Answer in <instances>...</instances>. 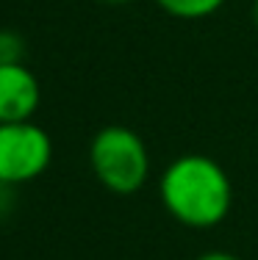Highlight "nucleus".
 Returning <instances> with one entry per match:
<instances>
[{
    "label": "nucleus",
    "mask_w": 258,
    "mask_h": 260,
    "mask_svg": "<svg viewBox=\"0 0 258 260\" xmlns=\"http://www.w3.org/2000/svg\"><path fill=\"white\" fill-rule=\"evenodd\" d=\"M158 197L178 224L211 230L228 219L233 208V183L219 160L203 152H183L161 172Z\"/></svg>",
    "instance_id": "1"
},
{
    "label": "nucleus",
    "mask_w": 258,
    "mask_h": 260,
    "mask_svg": "<svg viewBox=\"0 0 258 260\" xmlns=\"http://www.w3.org/2000/svg\"><path fill=\"white\" fill-rule=\"evenodd\" d=\"M89 166L111 194L131 197L150 180V152L142 136L125 125H106L89 144Z\"/></svg>",
    "instance_id": "2"
},
{
    "label": "nucleus",
    "mask_w": 258,
    "mask_h": 260,
    "mask_svg": "<svg viewBox=\"0 0 258 260\" xmlns=\"http://www.w3.org/2000/svg\"><path fill=\"white\" fill-rule=\"evenodd\" d=\"M50 160L53 141L34 119L0 125V183L11 188L31 183L45 175Z\"/></svg>",
    "instance_id": "3"
},
{
    "label": "nucleus",
    "mask_w": 258,
    "mask_h": 260,
    "mask_svg": "<svg viewBox=\"0 0 258 260\" xmlns=\"http://www.w3.org/2000/svg\"><path fill=\"white\" fill-rule=\"evenodd\" d=\"M42 103L39 78L25 64L0 67V125L31 122Z\"/></svg>",
    "instance_id": "4"
},
{
    "label": "nucleus",
    "mask_w": 258,
    "mask_h": 260,
    "mask_svg": "<svg viewBox=\"0 0 258 260\" xmlns=\"http://www.w3.org/2000/svg\"><path fill=\"white\" fill-rule=\"evenodd\" d=\"M156 6L178 20H206L222 9L225 0H156Z\"/></svg>",
    "instance_id": "5"
},
{
    "label": "nucleus",
    "mask_w": 258,
    "mask_h": 260,
    "mask_svg": "<svg viewBox=\"0 0 258 260\" xmlns=\"http://www.w3.org/2000/svg\"><path fill=\"white\" fill-rule=\"evenodd\" d=\"M25 58V42L14 30H0V67L6 64H22Z\"/></svg>",
    "instance_id": "6"
},
{
    "label": "nucleus",
    "mask_w": 258,
    "mask_h": 260,
    "mask_svg": "<svg viewBox=\"0 0 258 260\" xmlns=\"http://www.w3.org/2000/svg\"><path fill=\"white\" fill-rule=\"evenodd\" d=\"M197 260H242V257L231 255V252H222V249H211V252H203Z\"/></svg>",
    "instance_id": "7"
},
{
    "label": "nucleus",
    "mask_w": 258,
    "mask_h": 260,
    "mask_svg": "<svg viewBox=\"0 0 258 260\" xmlns=\"http://www.w3.org/2000/svg\"><path fill=\"white\" fill-rule=\"evenodd\" d=\"M100 3H108V6H128V3H136V0H100Z\"/></svg>",
    "instance_id": "8"
},
{
    "label": "nucleus",
    "mask_w": 258,
    "mask_h": 260,
    "mask_svg": "<svg viewBox=\"0 0 258 260\" xmlns=\"http://www.w3.org/2000/svg\"><path fill=\"white\" fill-rule=\"evenodd\" d=\"M253 22H255V28H258V0H253Z\"/></svg>",
    "instance_id": "9"
}]
</instances>
